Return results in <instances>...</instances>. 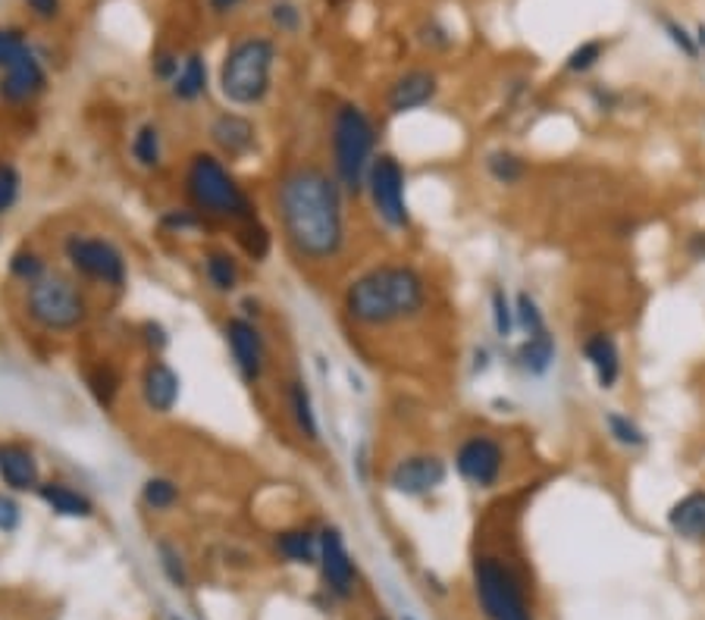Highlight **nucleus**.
I'll list each match as a JSON object with an SVG mask.
<instances>
[{"instance_id":"aec40b11","label":"nucleus","mask_w":705,"mask_h":620,"mask_svg":"<svg viewBox=\"0 0 705 620\" xmlns=\"http://www.w3.org/2000/svg\"><path fill=\"white\" fill-rule=\"evenodd\" d=\"M35 495L54 517H63V521H92L98 514L95 499L85 489H78L76 483H66V480H44Z\"/></svg>"},{"instance_id":"37998d69","label":"nucleus","mask_w":705,"mask_h":620,"mask_svg":"<svg viewBox=\"0 0 705 620\" xmlns=\"http://www.w3.org/2000/svg\"><path fill=\"white\" fill-rule=\"evenodd\" d=\"M22 524V504L17 499V492H10V489H0V533L3 536H10V533H17Z\"/></svg>"},{"instance_id":"e433bc0d","label":"nucleus","mask_w":705,"mask_h":620,"mask_svg":"<svg viewBox=\"0 0 705 620\" xmlns=\"http://www.w3.org/2000/svg\"><path fill=\"white\" fill-rule=\"evenodd\" d=\"M157 558H160V570H163L167 580L173 582L177 589H189V567H185V558H182L177 545L170 539H160L157 543Z\"/></svg>"},{"instance_id":"864d4df0","label":"nucleus","mask_w":705,"mask_h":620,"mask_svg":"<svg viewBox=\"0 0 705 620\" xmlns=\"http://www.w3.org/2000/svg\"><path fill=\"white\" fill-rule=\"evenodd\" d=\"M354 467H357L361 480H367V448H364V446L354 451Z\"/></svg>"},{"instance_id":"4c0bfd02","label":"nucleus","mask_w":705,"mask_h":620,"mask_svg":"<svg viewBox=\"0 0 705 620\" xmlns=\"http://www.w3.org/2000/svg\"><path fill=\"white\" fill-rule=\"evenodd\" d=\"M514 317H517V330L524 332V335L548 330L546 317H543V310H540L536 298L530 291H517V298H514Z\"/></svg>"},{"instance_id":"2f4dec72","label":"nucleus","mask_w":705,"mask_h":620,"mask_svg":"<svg viewBox=\"0 0 705 620\" xmlns=\"http://www.w3.org/2000/svg\"><path fill=\"white\" fill-rule=\"evenodd\" d=\"M160 229L167 235H197L211 233L214 223L204 220V216L197 214L195 207H189V204H173V207H167V211L160 214Z\"/></svg>"},{"instance_id":"9b49d317","label":"nucleus","mask_w":705,"mask_h":620,"mask_svg":"<svg viewBox=\"0 0 705 620\" xmlns=\"http://www.w3.org/2000/svg\"><path fill=\"white\" fill-rule=\"evenodd\" d=\"M509 451L499 436L492 432H470L455 448V473L470 485V489H495L505 477Z\"/></svg>"},{"instance_id":"8fccbe9b","label":"nucleus","mask_w":705,"mask_h":620,"mask_svg":"<svg viewBox=\"0 0 705 620\" xmlns=\"http://www.w3.org/2000/svg\"><path fill=\"white\" fill-rule=\"evenodd\" d=\"M242 3H245V0H207V7H211L214 17H233Z\"/></svg>"},{"instance_id":"c9c22d12","label":"nucleus","mask_w":705,"mask_h":620,"mask_svg":"<svg viewBox=\"0 0 705 620\" xmlns=\"http://www.w3.org/2000/svg\"><path fill=\"white\" fill-rule=\"evenodd\" d=\"M490 308H492V330L499 339H511L514 330H517V317H514V301L509 298V291L502 286H495L490 295Z\"/></svg>"},{"instance_id":"49530a36","label":"nucleus","mask_w":705,"mask_h":620,"mask_svg":"<svg viewBox=\"0 0 705 620\" xmlns=\"http://www.w3.org/2000/svg\"><path fill=\"white\" fill-rule=\"evenodd\" d=\"M25 7L41 22H54L63 17V0H25Z\"/></svg>"},{"instance_id":"412c9836","label":"nucleus","mask_w":705,"mask_h":620,"mask_svg":"<svg viewBox=\"0 0 705 620\" xmlns=\"http://www.w3.org/2000/svg\"><path fill=\"white\" fill-rule=\"evenodd\" d=\"M201 279L207 291H214L216 298H233L242 289V260L238 254L223 248V245H211L201 252Z\"/></svg>"},{"instance_id":"2eb2a0df","label":"nucleus","mask_w":705,"mask_h":620,"mask_svg":"<svg viewBox=\"0 0 705 620\" xmlns=\"http://www.w3.org/2000/svg\"><path fill=\"white\" fill-rule=\"evenodd\" d=\"M47 88H51V76L44 60L35 54V47H29L7 70H0V104L7 107H29L41 95H47Z\"/></svg>"},{"instance_id":"ddd939ff","label":"nucleus","mask_w":705,"mask_h":620,"mask_svg":"<svg viewBox=\"0 0 705 620\" xmlns=\"http://www.w3.org/2000/svg\"><path fill=\"white\" fill-rule=\"evenodd\" d=\"M138 402L154 417H170L182 402V376L163 354H148L138 370Z\"/></svg>"},{"instance_id":"bb28decb","label":"nucleus","mask_w":705,"mask_h":620,"mask_svg":"<svg viewBox=\"0 0 705 620\" xmlns=\"http://www.w3.org/2000/svg\"><path fill=\"white\" fill-rule=\"evenodd\" d=\"M555 354H558L555 335L548 330H540L533 335H524V342L514 349V367L524 370L527 376H546L555 364Z\"/></svg>"},{"instance_id":"a211bd4d","label":"nucleus","mask_w":705,"mask_h":620,"mask_svg":"<svg viewBox=\"0 0 705 620\" xmlns=\"http://www.w3.org/2000/svg\"><path fill=\"white\" fill-rule=\"evenodd\" d=\"M439 95V76L432 70H408L386 88V110L392 117H405L430 107Z\"/></svg>"},{"instance_id":"0eeeda50","label":"nucleus","mask_w":705,"mask_h":620,"mask_svg":"<svg viewBox=\"0 0 705 620\" xmlns=\"http://www.w3.org/2000/svg\"><path fill=\"white\" fill-rule=\"evenodd\" d=\"M60 260H63V270L73 272L88 291H104L119 298L129 289V279H132L129 254L107 233L73 229L60 235Z\"/></svg>"},{"instance_id":"c03bdc74","label":"nucleus","mask_w":705,"mask_h":620,"mask_svg":"<svg viewBox=\"0 0 705 620\" xmlns=\"http://www.w3.org/2000/svg\"><path fill=\"white\" fill-rule=\"evenodd\" d=\"M179 70H182V57H179L177 51H170V47L157 51L154 57H151V76H154L157 82H163V85H173Z\"/></svg>"},{"instance_id":"a878e982","label":"nucleus","mask_w":705,"mask_h":620,"mask_svg":"<svg viewBox=\"0 0 705 620\" xmlns=\"http://www.w3.org/2000/svg\"><path fill=\"white\" fill-rule=\"evenodd\" d=\"M211 92V70H207V57L201 51H192L182 57V70L170 85V97L177 104H197L201 97Z\"/></svg>"},{"instance_id":"6e6552de","label":"nucleus","mask_w":705,"mask_h":620,"mask_svg":"<svg viewBox=\"0 0 705 620\" xmlns=\"http://www.w3.org/2000/svg\"><path fill=\"white\" fill-rule=\"evenodd\" d=\"M473 592L487 620H533L524 580L505 558L480 555L473 562Z\"/></svg>"},{"instance_id":"b1692460","label":"nucleus","mask_w":705,"mask_h":620,"mask_svg":"<svg viewBox=\"0 0 705 620\" xmlns=\"http://www.w3.org/2000/svg\"><path fill=\"white\" fill-rule=\"evenodd\" d=\"M276 555L295 567H317L320 562V533L311 526H286L274 536Z\"/></svg>"},{"instance_id":"09e8293b","label":"nucleus","mask_w":705,"mask_h":620,"mask_svg":"<svg viewBox=\"0 0 705 620\" xmlns=\"http://www.w3.org/2000/svg\"><path fill=\"white\" fill-rule=\"evenodd\" d=\"M238 313L248 317V320H255V323H260V320H264V301L255 298V295H242V298H238Z\"/></svg>"},{"instance_id":"f3484780","label":"nucleus","mask_w":705,"mask_h":620,"mask_svg":"<svg viewBox=\"0 0 705 620\" xmlns=\"http://www.w3.org/2000/svg\"><path fill=\"white\" fill-rule=\"evenodd\" d=\"M207 138L223 160H245L257 148V126L238 110H220L207 126Z\"/></svg>"},{"instance_id":"3c124183","label":"nucleus","mask_w":705,"mask_h":620,"mask_svg":"<svg viewBox=\"0 0 705 620\" xmlns=\"http://www.w3.org/2000/svg\"><path fill=\"white\" fill-rule=\"evenodd\" d=\"M492 364V354L490 349H473V364H470V370H473V376L477 373H487Z\"/></svg>"},{"instance_id":"dca6fc26","label":"nucleus","mask_w":705,"mask_h":620,"mask_svg":"<svg viewBox=\"0 0 705 620\" xmlns=\"http://www.w3.org/2000/svg\"><path fill=\"white\" fill-rule=\"evenodd\" d=\"M0 483L17 495L39 492L44 477H41L39 451L32 442H25V439H3L0 442Z\"/></svg>"},{"instance_id":"20e7f679","label":"nucleus","mask_w":705,"mask_h":620,"mask_svg":"<svg viewBox=\"0 0 705 620\" xmlns=\"http://www.w3.org/2000/svg\"><path fill=\"white\" fill-rule=\"evenodd\" d=\"M279 47L270 35H245L226 47L216 70V88L233 110H255L274 92Z\"/></svg>"},{"instance_id":"5fc2aeb1","label":"nucleus","mask_w":705,"mask_h":620,"mask_svg":"<svg viewBox=\"0 0 705 620\" xmlns=\"http://www.w3.org/2000/svg\"><path fill=\"white\" fill-rule=\"evenodd\" d=\"M402 620H414V618H412V614H408V618H402Z\"/></svg>"},{"instance_id":"5701e85b","label":"nucleus","mask_w":705,"mask_h":620,"mask_svg":"<svg viewBox=\"0 0 705 620\" xmlns=\"http://www.w3.org/2000/svg\"><path fill=\"white\" fill-rule=\"evenodd\" d=\"M667 526L677 539L693 545H705V489L686 492L684 499L671 504Z\"/></svg>"},{"instance_id":"58836bf2","label":"nucleus","mask_w":705,"mask_h":620,"mask_svg":"<svg viewBox=\"0 0 705 620\" xmlns=\"http://www.w3.org/2000/svg\"><path fill=\"white\" fill-rule=\"evenodd\" d=\"M270 22L279 35H298L305 25V13L295 0H274L270 3Z\"/></svg>"},{"instance_id":"4be33fe9","label":"nucleus","mask_w":705,"mask_h":620,"mask_svg":"<svg viewBox=\"0 0 705 620\" xmlns=\"http://www.w3.org/2000/svg\"><path fill=\"white\" fill-rule=\"evenodd\" d=\"M584 357L599 388H615L621 380V349L611 332H592L584 342Z\"/></svg>"},{"instance_id":"7ed1b4c3","label":"nucleus","mask_w":705,"mask_h":620,"mask_svg":"<svg viewBox=\"0 0 705 620\" xmlns=\"http://www.w3.org/2000/svg\"><path fill=\"white\" fill-rule=\"evenodd\" d=\"M182 197L214 226H242L257 220L255 194L242 185L233 167L211 148H195L182 163Z\"/></svg>"},{"instance_id":"603ef678","label":"nucleus","mask_w":705,"mask_h":620,"mask_svg":"<svg viewBox=\"0 0 705 620\" xmlns=\"http://www.w3.org/2000/svg\"><path fill=\"white\" fill-rule=\"evenodd\" d=\"M686 252L693 254L696 260H705V233H696L690 238V245H686Z\"/></svg>"},{"instance_id":"6e6d98bb","label":"nucleus","mask_w":705,"mask_h":620,"mask_svg":"<svg viewBox=\"0 0 705 620\" xmlns=\"http://www.w3.org/2000/svg\"><path fill=\"white\" fill-rule=\"evenodd\" d=\"M170 620H179V618H170Z\"/></svg>"},{"instance_id":"473e14b6","label":"nucleus","mask_w":705,"mask_h":620,"mask_svg":"<svg viewBox=\"0 0 705 620\" xmlns=\"http://www.w3.org/2000/svg\"><path fill=\"white\" fill-rule=\"evenodd\" d=\"M487 173L495 185H517V182H524V175H527V160L521 154H514V151H505V148H499V151H490L487 154Z\"/></svg>"},{"instance_id":"423d86ee","label":"nucleus","mask_w":705,"mask_h":620,"mask_svg":"<svg viewBox=\"0 0 705 620\" xmlns=\"http://www.w3.org/2000/svg\"><path fill=\"white\" fill-rule=\"evenodd\" d=\"M330 170L349 194H364L376 151V126L357 100H339L327 129Z\"/></svg>"},{"instance_id":"7c9ffc66","label":"nucleus","mask_w":705,"mask_h":620,"mask_svg":"<svg viewBox=\"0 0 705 620\" xmlns=\"http://www.w3.org/2000/svg\"><path fill=\"white\" fill-rule=\"evenodd\" d=\"M51 257L35 248V245H20L17 252L10 254V260H7V272H10V279H17L22 289L25 286H32V282H39L44 272H51Z\"/></svg>"},{"instance_id":"f257e3e1","label":"nucleus","mask_w":705,"mask_h":620,"mask_svg":"<svg viewBox=\"0 0 705 620\" xmlns=\"http://www.w3.org/2000/svg\"><path fill=\"white\" fill-rule=\"evenodd\" d=\"M274 216L286 252L301 270H327L349 252V192L330 167L298 160L274 182Z\"/></svg>"},{"instance_id":"de8ad7c7","label":"nucleus","mask_w":705,"mask_h":620,"mask_svg":"<svg viewBox=\"0 0 705 620\" xmlns=\"http://www.w3.org/2000/svg\"><path fill=\"white\" fill-rule=\"evenodd\" d=\"M420 41L427 44V47H436V51H446L451 47V35L439 25V22H427L424 29H420Z\"/></svg>"},{"instance_id":"39448f33","label":"nucleus","mask_w":705,"mask_h":620,"mask_svg":"<svg viewBox=\"0 0 705 620\" xmlns=\"http://www.w3.org/2000/svg\"><path fill=\"white\" fill-rule=\"evenodd\" d=\"M22 313L44 335H73L88 327L95 304L92 291L73 272L54 267L39 282L22 289Z\"/></svg>"},{"instance_id":"f704fd0d","label":"nucleus","mask_w":705,"mask_h":620,"mask_svg":"<svg viewBox=\"0 0 705 620\" xmlns=\"http://www.w3.org/2000/svg\"><path fill=\"white\" fill-rule=\"evenodd\" d=\"M22 197V173L13 160H0V220L17 211Z\"/></svg>"},{"instance_id":"f03ea898","label":"nucleus","mask_w":705,"mask_h":620,"mask_svg":"<svg viewBox=\"0 0 705 620\" xmlns=\"http://www.w3.org/2000/svg\"><path fill=\"white\" fill-rule=\"evenodd\" d=\"M430 308V282L408 260H383L352 276L342 289V313L357 330H395Z\"/></svg>"},{"instance_id":"72a5a7b5","label":"nucleus","mask_w":705,"mask_h":620,"mask_svg":"<svg viewBox=\"0 0 705 620\" xmlns=\"http://www.w3.org/2000/svg\"><path fill=\"white\" fill-rule=\"evenodd\" d=\"M606 429H608V436L618 442L621 448H647V432H643V427L633 420V417H627V414H621V410H608L606 414Z\"/></svg>"},{"instance_id":"c756f323","label":"nucleus","mask_w":705,"mask_h":620,"mask_svg":"<svg viewBox=\"0 0 705 620\" xmlns=\"http://www.w3.org/2000/svg\"><path fill=\"white\" fill-rule=\"evenodd\" d=\"M141 504L154 514H170L179 502H182V485L167 477V473H151L145 483H141V492H138Z\"/></svg>"},{"instance_id":"4468645a","label":"nucleus","mask_w":705,"mask_h":620,"mask_svg":"<svg viewBox=\"0 0 705 620\" xmlns=\"http://www.w3.org/2000/svg\"><path fill=\"white\" fill-rule=\"evenodd\" d=\"M320 577H323V589L339 601H349L357 589V567H354L352 552L345 545V536L339 526H323L320 530Z\"/></svg>"},{"instance_id":"cd10ccee","label":"nucleus","mask_w":705,"mask_h":620,"mask_svg":"<svg viewBox=\"0 0 705 620\" xmlns=\"http://www.w3.org/2000/svg\"><path fill=\"white\" fill-rule=\"evenodd\" d=\"M122 386H126V380H122V373H119L110 361H100V364H95L92 370H85V388H88L92 402H95L100 410H107V414L117 410Z\"/></svg>"},{"instance_id":"c85d7f7f","label":"nucleus","mask_w":705,"mask_h":620,"mask_svg":"<svg viewBox=\"0 0 705 620\" xmlns=\"http://www.w3.org/2000/svg\"><path fill=\"white\" fill-rule=\"evenodd\" d=\"M233 242L235 248H238V254H242L245 260H252V264H264V260L274 254V233H270V226H267L260 216L242 223V226H235Z\"/></svg>"},{"instance_id":"f8f14e48","label":"nucleus","mask_w":705,"mask_h":620,"mask_svg":"<svg viewBox=\"0 0 705 620\" xmlns=\"http://www.w3.org/2000/svg\"><path fill=\"white\" fill-rule=\"evenodd\" d=\"M449 480V464L432 451H414L398 458L386 473V485L405 499H427Z\"/></svg>"},{"instance_id":"1a4fd4ad","label":"nucleus","mask_w":705,"mask_h":620,"mask_svg":"<svg viewBox=\"0 0 705 620\" xmlns=\"http://www.w3.org/2000/svg\"><path fill=\"white\" fill-rule=\"evenodd\" d=\"M364 194L371 197V207L376 220L392 233H408L412 229V204H408V173L405 163L389 151H380L373 157L371 173Z\"/></svg>"},{"instance_id":"79ce46f5","label":"nucleus","mask_w":705,"mask_h":620,"mask_svg":"<svg viewBox=\"0 0 705 620\" xmlns=\"http://www.w3.org/2000/svg\"><path fill=\"white\" fill-rule=\"evenodd\" d=\"M32 44L25 41V32L22 29H3L0 25V70H7L13 60L20 57V54H25Z\"/></svg>"},{"instance_id":"9d476101","label":"nucleus","mask_w":705,"mask_h":620,"mask_svg":"<svg viewBox=\"0 0 705 620\" xmlns=\"http://www.w3.org/2000/svg\"><path fill=\"white\" fill-rule=\"evenodd\" d=\"M223 342L229 351L235 373L242 376L245 386H260L267 370H270V342L260 323L242 317V313H229L223 320Z\"/></svg>"},{"instance_id":"393cba45","label":"nucleus","mask_w":705,"mask_h":620,"mask_svg":"<svg viewBox=\"0 0 705 620\" xmlns=\"http://www.w3.org/2000/svg\"><path fill=\"white\" fill-rule=\"evenodd\" d=\"M129 157L138 170L145 173H160L167 163V141H163V129L154 119H145L138 126L132 138H129Z\"/></svg>"},{"instance_id":"a18cd8bd","label":"nucleus","mask_w":705,"mask_h":620,"mask_svg":"<svg viewBox=\"0 0 705 620\" xmlns=\"http://www.w3.org/2000/svg\"><path fill=\"white\" fill-rule=\"evenodd\" d=\"M662 25H665V32L671 35V41H674V44H677V47L684 51L686 57L693 60L696 54H699V44H696V39H693V35L686 32L684 25H677L674 20H662Z\"/></svg>"},{"instance_id":"ea45409f","label":"nucleus","mask_w":705,"mask_h":620,"mask_svg":"<svg viewBox=\"0 0 705 620\" xmlns=\"http://www.w3.org/2000/svg\"><path fill=\"white\" fill-rule=\"evenodd\" d=\"M602 57H606V41L592 39L577 44L568 54V60H565V66H568V73H589Z\"/></svg>"},{"instance_id":"a19ab883","label":"nucleus","mask_w":705,"mask_h":620,"mask_svg":"<svg viewBox=\"0 0 705 620\" xmlns=\"http://www.w3.org/2000/svg\"><path fill=\"white\" fill-rule=\"evenodd\" d=\"M138 342L145 345L148 354H163V351L173 345L170 330H167L160 320H141V323H138Z\"/></svg>"},{"instance_id":"6ab92c4d","label":"nucleus","mask_w":705,"mask_h":620,"mask_svg":"<svg viewBox=\"0 0 705 620\" xmlns=\"http://www.w3.org/2000/svg\"><path fill=\"white\" fill-rule=\"evenodd\" d=\"M282 398H286V414H289L295 436L308 446H320L323 427H320V414L313 405L311 386L301 376H289L286 386H282Z\"/></svg>"}]
</instances>
